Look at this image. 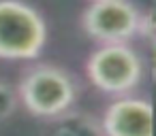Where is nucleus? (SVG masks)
<instances>
[{"label": "nucleus", "instance_id": "obj_7", "mask_svg": "<svg viewBox=\"0 0 156 136\" xmlns=\"http://www.w3.org/2000/svg\"><path fill=\"white\" fill-rule=\"evenodd\" d=\"M20 106V96H17V87H13L11 83H7L5 79H0V121L9 119Z\"/></svg>", "mask_w": 156, "mask_h": 136}, {"label": "nucleus", "instance_id": "obj_2", "mask_svg": "<svg viewBox=\"0 0 156 136\" xmlns=\"http://www.w3.org/2000/svg\"><path fill=\"white\" fill-rule=\"evenodd\" d=\"M47 43V24L26 0H0V60H37Z\"/></svg>", "mask_w": 156, "mask_h": 136}, {"label": "nucleus", "instance_id": "obj_3", "mask_svg": "<svg viewBox=\"0 0 156 136\" xmlns=\"http://www.w3.org/2000/svg\"><path fill=\"white\" fill-rule=\"evenodd\" d=\"M143 58L128 43H107L90 53L86 60V75L90 83L109 96H126L143 81Z\"/></svg>", "mask_w": 156, "mask_h": 136}, {"label": "nucleus", "instance_id": "obj_8", "mask_svg": "<svg viewBox=\"0 0 156 136\" xmlns=\"http://www.w3.org/2000/svg\"><path fill=\"white\" fill-rule=\"evenodd\" d=\"M156 34V0H147L145 9L141 11V32L139 36H154Z\"/></svg>", "mask_w": 156, "mask_h": 136}, {"label": "nucleus", "instance_id": "obj_5", "mask_svg": "<svg viewBox=\"0 0 156 136\" xmlns=\"http://www.w3.org/2000/svg\"><path fill=\"white\" fill-rule=\"evenodd\" d=\"M154 111L147 98L118 96L103 113L101 123L107 136H154Z\"/></svg>", "mask_w": 156, "mask_h": 136}, {"label": "nucleus", "instance_id": "obj_1", "mask_svg": "<svg viewBox=\"0 0 156 136\" xmlns=\"http://www.w3.org/2000/svg\"><path fill=\"white\" fill-rule=\"evenodd\" d=\"M17 96L30 115L51 121L75 106L79 87L73 75L62 66L34 64L22 75Z\"/></svg>", "mask_w": 156, "mask_h": 136}, {"label": "nucleus", "instance_id": "obj_9", "mask_svg": "<svg viewBox=\"0 0 156 136\" xmlns=\"http://www.w3.org/2000/svg\"><path fill=\"white\" fill-rule=\"evenodd\" d=\"M145 70L152 75V79H156V34L154 36H145V58H143Z\"/></svg>", "mask_w": 156, "mask_h": 136}, {"label": "nucleus", "instance_id": "obj_6", "mask_svg": "<svg viewBox=\"0 0 156 136\" xmlns=\"http://www.w3.org/2000/svg\"><path fill=\"white\" fill-rule=\"evenodd\" d=\"M45 136H107L101 119L90 113L71 108L69 113L51 119V128Z\"/></svg>", "mask_w": 156, "mask_h": 136}, {"label": "nucleus", "instance_id": "obj_4", "mask_svg": "<svg viewBox=\"0 0 156 136\" xmlns=\"http://www.w3.org/2000/svg\"><path fill=\"white\" fill-rule=\"evenodd\" d=\"M81 30L101 45L128 43L141 32V11L130 0H90L81 11Z\"/></svg>", "mask_w": 156, "mask_h": 136}]
</instances>
